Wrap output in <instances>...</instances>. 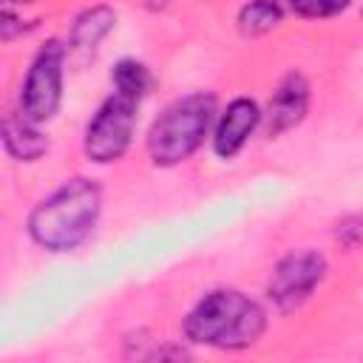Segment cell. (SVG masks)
Returning a JSON list of instances; mask_svg holds the SVG:
<instances>
[{
    "label": "cell",
    "instance_id": "cell-1",
    "mask_svg": "<svg viewBox=\"0 0 363 363\" xmlns=\"http://www.w3.org/2000/svg\"><path fill=\"white\" fill-rule=\"evenodd\" d=\"M99 210H102L99 184L85 176L68 179L31 210L28 235L43 250L68 252L91 235Z\"/></svg>",
    "mask_w": 363,
    "mask_h": 363
},
{
    "label": "cell",
    "instance_id": "cell-2",
    "mask_svg": "<svg viewBox=\"0 0 363 363\" xmlns=\"http://www.w3.org/2000/svg\"><path fill=\"white\" fill-rule=\"evenodd\" d=\"M267 329V312L238 289L207 292L184 318V337L199 346L247 349Z\"/></svg>",
    "mask_w": 363,
    "mask_h": 363
},
{
    "label": "cell",
    "instance_id": "cell-3",
    "mask_svg": "<svg viewBox=\"0 0 363 363\" xmlns=\"http://www.w3.org/2000/svg\"><path fill=\"white\" fill-rule=\"evenodd\" d=\"M213 119H216V96L207 91H196L170 102L150 125L147 133L150 162L159 167H173L190 159L201 147Z\"/></svg>",
    "mask_w": 363,
    "mask_h": 363
},
{
    "label": "cell",
    "instance_id": "cell-4",
    "mask_svg": "<svg viewBox=\"0 0 363 363\" xmlns=\"http://www.w3.org/2000/svg\"><path fill=\"white\" fill-rule=\"evenodd\" d=\"M139 102L142 99H136L130 94L113 91L96 108V113L88 119L85 136H82V150L91 162L108 164V162H116L125 156V150L130 147V139H133Z\"/></svg>",
    "mask_w": 363,
    "mask_h": 363
},
{
    "label": "cell",
    "instance_id": "cell-5",
    "mask_svg": "<svg viewBox=\"0 0 363 363\" xmlns=\"http://www.w3.org/2000/svg\"><path fill=\"white\" fill-rule=\"evenodd\" d=\"M62 65H65V45L60 40H48L34 54L23 91H20V108L23 116L31 122H48L60 111L62 102Z\"/></svg>",
    "mask_w": 363,
    "mask_h": 363
},
{
    "label": "cell",
    "instance_id": "cell-6",
    "mask_svg": "<svg viewBox=\"0 0 363 363\" xmlns=\"http://www.w3.org/2000/svg\"><path fill=\"white\" fill-rule=\"evenodd\" d=\"M323 278H326V258L315 250H298L275 264L267 284V295L281 312H292L315 292V286Z\"/></svg>",
    "mask_w": 363,
    "mask_h": 363
},
{
    "label": "cell",
    "instance_id": "cell-7",
    "mask_svg": "<svg viewBox=\"0 0 363 363\" xmlns=\"http://www.w3.org/2000/svg\"><path fill=\"white\" fill-rule=\"evenodd\" d=\"M309 108V82L301 71H289L278 88L272 91L267 111H264V128L269 136H281L286 130H292Z\"/></svg>",
    "mask_w": 363,
    "mask_h": 363
},
{
    "label": "cell",
    "instance_id": "cell-8",
    "mask_svg": "<svg viewBox=\"0 0 363 363\" xmlns=\"http://www.w3.org/2000/svg\"><path fill=\"white\" fill-rule=\"evenodd\" d=\"M264 119V113L258 111L255 99L250 96H235L218 116L216 122V133H213V150L218 159H233L247 139L252 136V130L258 128V122Z\"/></svg>",
    "mask_w": 363,
    "mask_h": 363
},
{
    "label": "cell",
    "instance_id": "cell-9",
    "mask_svg": "<svg viewBox=\"0 0 363 363\" xmlns=\"http://www.w3.org/2000/svg\"><path fill=\"white\" fill-rule=\"evenodd\" d=\"M28 116H6L3 119V145L9 156L17 162H34L48 150V139L34 128Z\"/></svg>",
    "mask_w": 363,
    "mask_h": 363
},
{
    "label": "cell",
    "instance_id": "cell-10",
    "mask_svg": "<svg viewBox=\"0 0 363 363\" xmlns=\"http://www.w3.org/2000/svg\"><path fill=\"white\" fill-rule=\"evenodd\" d=\"M116 26V11L111 6L85 9L71 26V48L74 51H94Z\"/></svg>",
    "mask_w": 363,
    "mask_h": 363
},
{
    "label": "cell",
    "instance_id": "cell-11",
    "mask_svg": "<svg viewBox=\"0 0 363 363\" xmlns=\"http://www.w3.org/2000/svg\"><path fill=\"white\" fill-rule=\"evenodd\" d=\"M284 17V9L278 0H250L238 11V28L247 37H261L272 31Z\"/></svg>",
    "mask_w": 363,
    "mask_h": 363
},
{
    "label": "cell",
    "instance_id": "cell-12",
    "mask_svg": "<svg viewBox=\"0 0 363 363\" xmlns=\"http://www.w3.org/2000/svg\"><path fill=\"white\" fill-rule=\"evenodd\" d=\"M111 82H113V91H122V94H130L136 99H145L153 79H150V71L139 62V60H119L111 71Z\"/></svg>",
    "mask_w": 363,
    "mask_h": 363
},
{
    "label": "cell",
    "instance_id": "cell-13",
    "mask_svg": "<svg viewBox=\"0 0 363 363\" xmlns=\"http://www.w3.org/2000/svg\"><path fill=\"white\" fill-rule=\"evenodd\" d=\"M352 0H289V9L306 20H326L349 9Z\"/></svg>",
    "mask_w": 363,
    "mask_h": 363
}]
</instances>
